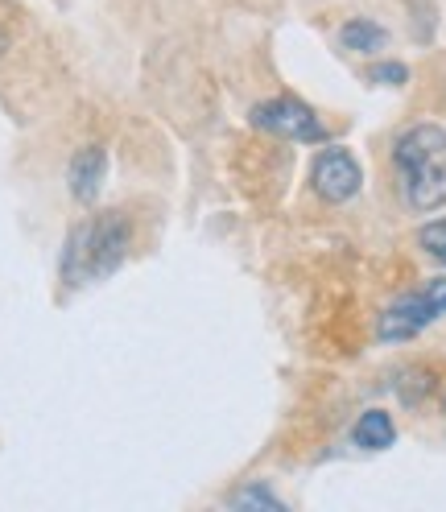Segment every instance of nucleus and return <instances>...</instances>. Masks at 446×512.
<instances>
[{
	"label": "nucleus",
	"instance_id": "9d476101",
	"mask_svg": "<svg viewBox=\"0 0 446 512\" xmlns=\"http://www.w3.org/2000/svg\"><path fill=\"white\" fill-rule=\"evenodd\" d=\"M418 244L434 256L438 265H446V215H442V219H434V223H426V228L418 232Z\"/></svg>",
	"mask_w": 446,
	"mask_h": 512
},
{
	"label": "nucleus",
	"instance_id": "f257e3e1",
	"mask_svg": "<svg viewBox=\"0 0 446 512\" xmlns=\"http://www.w3.org/2000/svg\"><path fill=\"white\" fill-rule=\"evenodd\" d=\"M393 166L401 195L413 211L446 207V128L413 124L393 145Z\"/></svg>",
	"mask_w": 446,
	"mask_h": 512
},
{
	"label": "nucleus",
	"instance_id": "0eeeda50",
	"mask_svg": "<svg viewBox=\"0 0 446 512\" xmlns=\"http://www.w3.org/2000/svg\"><path fill=\"white\" fill-rule=\"evenodd\" d=\"M393 438H397V426H393V418H389L385 409L360 413V422L352 430V442L360 446V451H389Z\"/></svg>",
	"mask_w": 446,
	"mask_h": 512
},
{
	"label": "nucleus",
	"instance_id": "f03ea898",
	"mask_svg": "<svg viewBox=\"0 0 446 512\" xmlns=\"http://www.w3.org/2000/svg\"><path fill=\"white\" fill-rule=\"evenodd\" d=\"M129 219L120 211H104L83 219L79 228L67 236V248H62V281L67 285H91L112 277L124 256H129Z\"/></svg>",
	"mask_w": 446,
	"mask_h": 512
},
{
	"label": "nucleus",
	"instance_id": "7ed1b4c3",
	"mask_svg": "<svg viewBox=\"0 0 446 512\" xmlns=\"http://www.w3.org/2000/svg\"><path fill=\"white\" fill-rule=\"evenodd\" d=\"M438 318H446V277H434L422 285V290L397 298L385 314H380V339L405 343L418 331H426L430 323H438Z\"/></svg>",
	"mask_w": 446,
	"mask_h": 512
},
{
	"label": "nucleus",
	"instance_id": "9b49d317",
	"mask_svg": "<svg viewBox=\"0 0 446 512\" xmlns=\"http://www.w3.org/2000/svg\"><path fill=\"white\" fill-rule=\"evenodd\" d=\"M372 83H385V87H401L409 79V67H401V62H376V67L368 71Z\"/></svg>",
	"mask_w": 446,
	"mask_h": 512
},
{
	"label": "nucleus",
	"instance_id": "1a4fd4ad",
	"mask_svg": "<svg viewBox=\"0 0 446 512\" xmlns=\"http://www.w3.org/2000/svg\"><path fill=\"white\" fill-rule=\"evenodd\" d=\"M228 504H232V508H273V512L285 508V500L273 496L265 484H248V488H240L236 496H228Z\"/></svg>",
	"mask_w": 446,
	"mask_h": 512
},
{
	"label": "nucleus",
	"instance_id": "6e6552de",
	"mask_svg": "<svg viewBox=\"0 0 446 512\" xmlns=\"http://www.w3.org/2000/svg\"><path fill=\"white\" fill-rule=\"evenodd\" d=\"M339 42H343V50H356V54H372V50H380L389 42V34L380 29L376 21H368V17H356V21H347L343 29H339Z\"/></svg>",
	"mask_w": 446,
	"mask_h": 512
},
{
	"label": "nucleus",
	"instance_id": "39448f33",
	"mask_svg": "<svg viewBox=\"0 0 446 512\" xmlns=\"http://www.w3.org/2000/svg\"><path fill=\"white\" fill-rule=\"evenodd\" d=\"M310 182H314V190H318V195H323L327 203H347V199L360 195L364 174H360L356 157L335 145V149L318 153V162H314V170H310Z\"/></svg>",
	"mask_w": 446,
	"mask_h": 512
},
{
	"label": "nucleus",
	"instance_id": "423d86ee",
	"mask_svg": "<svg viewBox=\"0 0 446 512\" xmlns=\"http://www.w3.org/2000/svg\"><path fill=\"white\" fill-rule=\"evenodd\" d=\"M67 178H71V195H75L79 203H91V199L104 190V178H108V153H104L100 145L79 149V153L71 157Z\"/></svg>",
	"mask_w": 446,
	"mask_h": 512
},
{
	"label": "nucleus",
	"instance_id": "20e7f679",
	"mask_svg": "<svg viewBox=\"0 0 446 512\" xmlns=\"http://www.w3.org/2000/svg\"><path fill=\"white\" fill-rule=\"evenodd\" d=\"M252 124L265 128V133H277V137L306 141V145L327 141L323 120H318L302 100H290V95H277V100L257 104V108H252Z\"/></svg>",
	"mask_w": 446,
	"mask_h": 512
}]
</instances>
